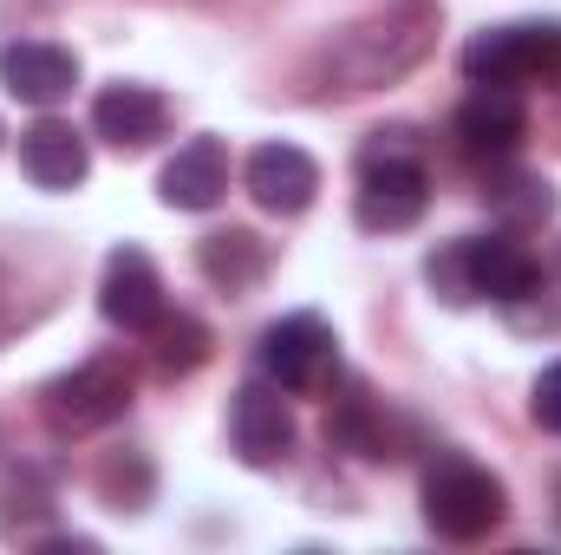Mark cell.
<instances>
[{"mask_svg":"<svg viewBox=\"0 0 561 555\" xmlns=\"http://www.w3.org/2000/svg\"><path fill=\"white\" fill-rule=\"evenodd\" d=\"M463 262H470V294L496 307H523L542 287L536 256L516 236H463Z\"/></svg>","mask_w":561,"mask_h":555,"instance_id":"30bf717a","label":"cell"},{"mask_svg":"<svg viewBox=\"0 0 561 555\" xmlns=\"http://www.w3.org/2000/svg\"><path fill=\"white\" fill-rule=\"evenodd\" d=\"M99 314L125 333H150L170 307H163V281H157V262L144 249H112L105 256V281H99Z\"/></svg>","mask_w":561,"mask_h":555,"instance_id":"9c48e42d","label":"cell"},{"mask_svg":"<svg viewBox=\"0 0 561 555\" xmlns=\"http://www.w3.org/2000/svg\"><path fill=\"white\" fill-rule=\"evenodd\" d=\"M229 444L249 471H275L294 457V412H287L275 380H249L229 399Z\"/></svg>","mask_w":561,"mask_h":555,"instance_id":"52a82bcc","label":"cell"},{"mask_svg":"<svg viewBox=\"0 0 561 555\" xmlns=\"http://www.w3.org/2000/svg\"><path fill=\"white\" fill-rule=\"evenodd\" d=\"M510 497H503V477H490L477 457H457L444 451L431 471H424V523L450 543H483L496 523H503Z\"/></svg>","mask_w":561,"mask_h":555,"instance_id":"3957f363","label":"cell"},{"mask_svg":"<svg viewBox=\"0 0 561 555\" xmlns=\"http://www.w3.org/2000/svg\"><path fill=\"white\" fill-rule=\"evenodd\" d=\"M249 196L268 209V216H300L313 196H320V163L300 150V144H262L242 170Z\"/></svg>","mask_w":561,"mask_h":555,"instance_id":"7c38bea8","label":"cell"},{"mask_svg":"<svg viewBox=\"0 0 561 555\" xmlns=\"http://www.w3.org/2000/svg\"><path fill=\"white\" fill-rule=\"evenodd\" d=\"M340 373V340L320 314H287L262 333V380L280 393H327Z\"/></svg>","mask_w":561,"mask_h":555,"instance_id":"8992f818","label":"cell"},{"mask_svg":"<svg viewBox=\"0 0 561 555\" xmlns=\"http://www.w3.org/2000/svg\"><path fill=\"white\" fill-rule=\"evenodd\" d=\"M463 79L470 86H561V20H510L483 26L463 46Z\"/></svg>","mask_w":561,"mask_h":555,"instance_id":"7a4b0ae2","label":"cell"},{"mask_svg":"<svg viewBox=\"0 0 561 555\" xmlns=\"http://www.w3.org/2000/svg\"><path fill=\"white\" fill-rule=\"evenodd\" d=\"M268 262H275V249L255 229H216V236L196 242V269H203L209 287H222V294H249L255 281L268 275Z\"/></svg>","mask_w":561,"mask_h":555,"instance_id":"2e32d148","label":"cell"},{"mask_svg":"<svg viewBox=\"0 0 561 555\" xmlns=\"http://www.w3.org/2000/svg\"><path fill=\"white\" fill-rule=\"evenodd\" d=\"M157 196H163L170 209H190V216L216 209V203L229 196V144L222 138L176 144V157H170L163 177H157Z\"/></svg>","mask_w":561,"mask_h":555,"instance_id":"8fae6325","label":"cell"},{"mask_svg":"<svg viewBox=\"0 0 561 555\" xmlns=\"http://www.w3.org/2000/svg\"><path fill=\"white\" fill-rule=\"evenodd\" d=\"M424 281H431L450 307H477V294H470V262H463V236H457V242H444V249L424 262Z\"/></svg>","mask_w":561,"mask_h":555,"instance_id":"7402d4cb","label":"cell"},{"mask_svg":"<svg viewBox=\"0 0 561 555\" xmlns=\"http://www.w3.org/2000/svg\"><path fill=\"white\" fill-rule=\"evenodd\" d=\"M503 170V163H496ZM490 209L510 223V229H542L556 216V183L549 177H523V170H503L490 183Z\"/></svg>","mask_w":561,"mask_h":555,"instance_id":"ac0fdd59","label":"cell"},{"mask_svg":"<svg viewBox=\"0 0 561 555\" xmlns=\"http://www.w3.org/2000/svg\"><path fill=\"white\" fill-rule=\"evenodd\" d=\"M529 412L542 431H556L561 438V360L556 366H542V380H536V393H529Z\"/></svg>","mask_w":561,"mask_h":555,"instance_id":"603a6c76","label":"cell"},{"mask_svg":"<svg viewBox=\"0 0 561 555\" xmlns=\"http://www.w3.org/2000/svg\"><path fill=\"white\" fill-rule=\"evenodd\" d=\"M437 46V0H386L379 13L353 20L340 39H327V53L313 59V92H379L392 79H405L424 53Z\"/></svg>","mask_w":561,"mask_h":555,"instance_id":"6da1fadb","label":"cell"},{"mask_svg":"<svg viewBox=\"0 0 561 555\" xmlns=\"http://www.w3.org/2000/svg\"><path fill=\"white\" fill-rule=\"evenodd\" d=\"M327 438L340 444V451H353V457H392V438H386V418L373 399H340V412L327 418Z\"/></svg>","mask_w":561,"mask_h":555,"instance_id":"ffe728a7","label":"cell"},{"mask_svg":"<svg viewBox=\"0 0 561 555\" xmlns=\"http://www.w3.org/2000/svg\"><path fill=\"white\" fill-rule=\"evenodd\" d=\"M131 406V373L125 360H85L59 380L39 386V418L59 431V438H85V431H105L112 418H125Z\"/></svg>","mask_w":561,"mask_h":555,"instance_id":"5b68a950","label":"cell"},{"mask_svg":"<svg viewBox=\"0 0 561 555\" xmlns=\"http://www.w3.org/2000/svg\"><path fill=\"white\" fill-rule=\"evenodd\" d=\"M99 490H105L112 510H131V517H138L144 503H150V464H144V457H105Z\"/></svg>","mask_w":561,"mask_h":555,"instance_id":"44dd1931","label":"cell"},{"mask_svg":"<svg viewBox=\"0 0 561 555\" xmlns=\"http://www.w3.org/2000/svg\"><path fill=\"white\" fill-rule=\"evenodd\" d=\"M163 125H170V105L150 86H105L92 99V132L118 150H150L163 138Z\"/></svg>","mask_w":561,"mask_h":555,"instance_id":"5bb4252c","label":"cell"},{"mask_svg":"<svg viewBox=\"0 0 561 555\" xmlns=\"http://www.w3.org/2000/svg\"><path fill=\"white\" fill-rule=\"evenodd\" d=\"M0 86H7L20 105L53 112L59 99H72V86H79V59H72L66 46H53V39H20V46L0 53Z\"/></svg>","mask_w":561,"mask_h":555,"instance_id":"4fadbf2b","label":"cell"},{"mask_svg":"<svg viewBox=\"0 0 561 555\" xmlns=\"http://www.w3.org/2000/svg\"><path fill=\"white\" fill-rule=\"evenodd\" d=\"M20 170H26L39 190H72V183H85L92 150H85V138H79L66 118H39L33 132H20Z\"/></svg>","mask_w":561,"mask_h":555,"instance_id":"9a60e30c","label":"cell"},{"mask_svg":"<svg viewBox=\"0 0 561 555\" xmlns=\"http://www.w3.org/2000/svg\"><path fill=\"white\" fill-rule=\"evenodd\" d=\"M424 203H431V177H424V163L412 150H399V144H386V132H373V144L359 150V190H353V216H359V229H373V236H399V229H412L424 216Z\"/></svg>","mask_w":561,"mask_h":555,"instance_id":"277c9868","label":"cell"},{"mask_svg":"<svg viewBox=\"0 0 561 555\" xmlns=\"http://www.w3.org/2000/svg\"><path fill=\"white\" fill-rule=\"evenodd\" d=\"M53 517V484L39 464H7L0 471V530L7 536H39V523Z\"/></svg>","mask_w":561,"mask_h":555,"instance_id":"e0dca14e","label":"cell"},{"mask_svg":"<svg viewBox=\"0 0 561 555\" xmlns=\"http://www.w3.org/2000/svg\"><path fill=\"white\" fill-rule=\"evenodd\" d=\"M150 347H157V373H196L203 360H209V327L196 320V314H163L157 327H150Z\"/></svg>","mask_w":561,"mask_h":555,"instance_id":"d6986e66","label":"cell"},{"mask_svg":"<svg viewBox=\"0 0 561 555\" xmlns=\"http://www.w3.org/2000/svg\"><path fill=\"white\" fill-rule=\"evenodd\" d=\"M529 138V112H523V99L516 92H503V86H477V99H463V112H457V150L470 157V163H510L516 150Z\"/></svg>","mask_w":561,"mask_h":555,"instance_id":"ba28073f","label":"cell"}]
</instances>
